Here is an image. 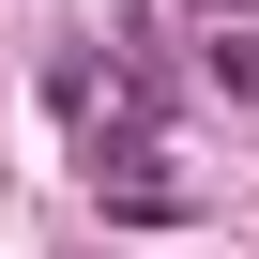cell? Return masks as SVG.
Listing matches in <instances>:
<instances>
[{
  "mask_svg": "<svg viewBox=\"0 0 259 259\" xmlns=\"http://www.w3.org/2000/svg\"><path fill=\"white\" fill-rule=\"evenodd\" d=\"M198 61H213V92H259V31H213Z\"/></svg>",
  "mask_w": 259,
  "mask_h": 259,
  "instance_id": "cell-1",
  "label": "cell"
}]
</instances>
